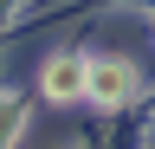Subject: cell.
<instances>
[{
  "instance_id": "obj_1",
  "label": "cell",
  "mask_w": 155,
  "mask_h": 149,
  "mask_svg": "<svg viewBox=\"0 0 155 149\" xmlns=\"http://www.w3.org/2000/svg\"><path fill=\"white\" fill-rule=\"evenodd\" d=\"M136 91V71L123 59H84V97L91 104H123Z\"/></svg>"
},
{
  "instance_id": "obj_2",
  "label": "cell",
  "mask_w": 155,
  "mask_h": 149,
  "mask_svg": "<svg viewBox=\"0 0 155 149\" xmlns=\"http://www.w3.org/2000/svg\"><path fill=\"white\" fill-rule=\"evenodd\" d=\"M39 84H45V97H58V104L84 97V59H71V52H58V59H45V71H39Z\"/></svg>"
},
{
  "instance_id": "obj_3",
  "label": "cell",
  "mask_w": 155,
  "mask_h": 149,
  "mask_svg": "<svg viewBox=\"0 0 155 149\" xmlns=\"http://www.w3.org/2000/svg\"><path fill=\"white\" fill-rule=\"evenodd\" d=\"M19 123H26V104L0 91V143H13V136H19Z\"/></svg>"
}]
</instances>
